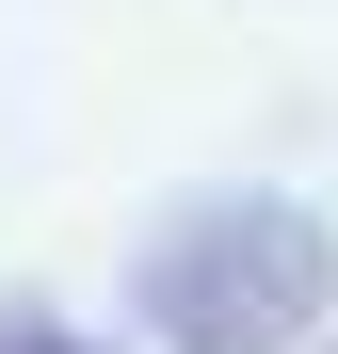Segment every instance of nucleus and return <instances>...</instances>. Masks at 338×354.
I'll return each mask as SVG.
<instances>
[{"mask_svg":"<svg viewBox=\"0 0 338 354\" xmlns=\"http://www.w3.org/2000/svg\"><path fill=\"white\" fill-rule=\"evenodd\" d=\"M322 290H338L322 209L242 194V209H194L178 242L145 258V322H161V354H290L322 322Z\"/></svg>","mask_w":338,"mask_h":354,"instance_id":"obj_1","label":"nucleus"},{"mask_svg":"<svg viewBox=\"0 0 338 354\" xmlns=\"http://www.w3.org/2000/svg\"><path fill=\"white\" fill-rule=\"evenodd\" d=\"M0 354H81V338H48V322H17V338H0Z\"/></svg>","mask_w":338,"mask_h":354,"instance_id":"obj_2","label":"nucleus"},{"mask_svg":"<svg viewBox=\"0 0 338 354\" xmlns=\"http://www.w3.org/2000/svg\"><path fill=\"white\" fill-rule=\"evenodd\" d=\"M322 354H338V338H322Z\"/></svg>","mask_w":338,"mask_h":354,"instance_id":"obj_3","label":"nucleus"}]
</instances>
